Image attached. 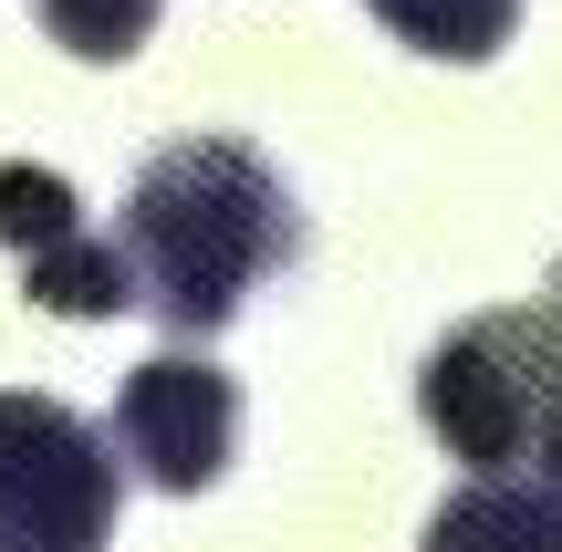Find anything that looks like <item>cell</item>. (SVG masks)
<instances>
[{"instance_id":"1","label":"cell","mask_w":562,"mask_h":552,"mask_svg":"<svg viewBox=\"0 0 562 552\" xmlns=\"http://www.w3.org/2000/svg\"><path fill=\"white\" fill-rule=\"evenodd\" d=\"M125 261H136V303L157 324L220 334L271 271L302 261V209L281 167L240 136H178L146 157L136 199H125Z\"/></svg>"},{"instance_id":"2","label":"cell","mask_w":562,"mask_h":552,"mask_svg":"<svg viewBox=\"0 0 562 552\" xmlns=\"http://www.w3.org/2000/svg\"><path fill=\"white\" fill-rule=\"evenodd\" d=\"M427 428L448 438V459H469L480 480L531 470V491L562 500V271L552 292L501 313H469L417 375Z\"/></svg>"},{"instance_id":"3","label":"cell","mask_w":562,"mask_h":552,"mask_svg":"<svg viewBox=\"0 0 562 552\" xmlns=\"http://www.w3.org/2000/svg\"><path fill=\"white\" fill-rule=\"evenodd\" d=\"M115 459L53 396H0V552H104Z\"/></svg>"},{"instance_id":"4","label":"cell","mask_w":562,"mask_h":552,"mask_svg":"<svg viewBox=\"0 0 562 552\" xmlns=\"http://www.w3.org/2000/svg\"><path fill=\"white\" fill-rule=\"evenodd\" d=\"M229 438H240V386H229L209 354H157V365L125 375L115 449L136 459V480H157V491H209V480L229 470Z\"/></svg>"},{"instance_id":"5","label":"cell","mask_w":562,"mask_h":552,"mask_svg":"<svg viewBox=\"0 0 562 552\" xmlns=\"http://www.w3.org/2000/svg\"><path fill=\"white\" fill-rule=\"evenodd\" d=\"M427 552H562V500L531 480H469L459 500H438Z\"/></svg>"},{"instance_id":"6","label":"cell","mask_w":562,"mask_h":552,"mask_svg":"<svg viewBox=\"0 0 562 552\" xmlns=\"http://www.w3.org/2000/svg\"><path fill=\"white\" fill-rule=\"evenodd\" d=\"M21 292H32L42 313H74V324H104V313H136V261H125L115 240H94V229H74V240L32 250Z\"/></svg>"},{"instance_id":"7","label":"cell","mask_w":562,"mask_h":552,"mask_svg":"<svg viewBox=\"0 0 562 552\" xmlns=\"http://www.w3.org/2000/svg\"><path fill=\"white\" fill-rule=\"evenodd\" d=\"M406 53H438V63H490L521 21V0H364Z\"/></svg>"},{"instance_id":"8","label":"cell","mask_w":562,"mask_h":552,"mask_svg":"<svg viewBox=\"0 0 562 552\" xmlns=\"http://www.w3.org/2000/svg\"><path fill=\"white\" fill-rule=\"evenodd\" d=\"M74 229H83V209H74V188H63L53 167H32V157L0 167V240L11 250H53V240H74Z\"/></svg>"},{"instance_id":"9","label":"cell","mask_w":562,"mask_h":552,"mask_svg":"<svg viewBox=\"0 0 562 552\" xmlns=\"http://www.w3.org/2000/svg\"><path fill=\"white\" fill-rule=\"evenodd\" d=\"M32 11L53 21V42L83 53V63H125L146 32H157V0H32Z\"/></svg>"}]
</instances>
